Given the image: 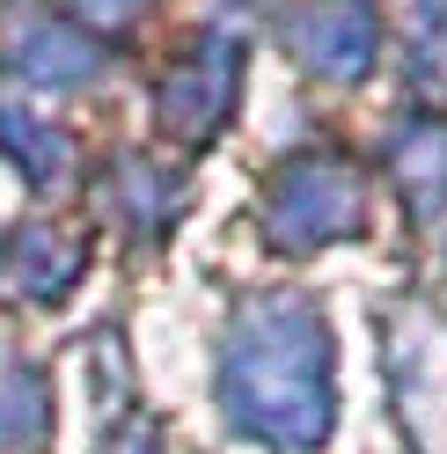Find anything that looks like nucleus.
<instances>
[{
    "label": "nucleus",
    "instance_id": "nucleus-1",
    "mask_svg": "<svg viewBox=\"0 0 447 454\" xmlns=\"http://www.w3.org/2000/svg\"><path fill=\"white\" fill-rule=\"evenodd\" d=\"M220 411L249 440L309 454L330 440L338 395H330V330L309 301L294 294H257L228 323L220 352Z\"/></svg>",
    "mask_w": 447,
    "mask_h": 454
},
{
    "label": "nucleus",
    "instance_id": "nucleus-2",
    "mask_svg": "<svg viewBox=\"0 0 447 454\" xmlns=\"http://www.w3.org/2000/svg\"><path fill=\"white\" fill-rule=\"evenodd\" d=\"M359 220H367V191H359V168L345 154H301L264 191V235L278 249L345 242V235H359Z\"/></svg>",
    "mask_w": 447,
    "mask_h": 454
},
{
    "label": "nucleus",
    "instance_id": "nucleus-3",
    "mask_svg": "<svg viewBox=\"0 0 447 454\" xmlns=\"http://www.w3.org/2000/svg\"><path fill=\"white\" fill-rule=\"evenodd\" d=\"M235 81H242V51L228 37H199L169 67V81H161V125H169L184 147L213 139L228 125V110H235Z\"/></svg>",
    "mask_w": 447,
    "mask_h": 454
},
{
    "label": "nucleus",
    "instance_id": "nucleus-4",
    "mask_svg": "<svg viewBox=\"0 0 447 454\" xmlns=\"http://www.w3.org/2000/svg\"><path fill=\"white\" fill-rule=\"evenodd\" d=\"M294 59L323 74V81H359L374 67V44H381V22H374V0H316V8L294 15Z\"/></svg>",
    "mask_w": 447,
    "mask_h": 454
},
{
    "label": "nucleus",
    "instance_id": "nucleus-5",
    "mask_svg": "<svg viewBox=\"0 0 447 454\" xmlns=\"http://www.w3.org/2000/svg\"><path fill=\"white\" fill-rule=\"evenodd\" d=\"M8 74L30 89H81L96 74V44L74 30V15H22L8 30Z\"/></svg>",
    "mask_w": 447,
    "mask_h": 454
},
{
    "label": "nucleus",
    "instance_id": "nucleus-6",
    "mask_svg": "<svg viewBox=\"0 0 447 454\" xmlns=\"http://www.w3.org/2000/svg\"><path fill=\"white\" fill-rule=\"evenodd\" d=\"M74 278H81V242L67 235V227H15L8 242H0V286L22 294V301H67L74 294Z\"/></svg>",
    "mask_w": 447,
    "mask_h": 454
},
{
    "label": "nucleus",
    "instance_id": "nucleus-7",
    "mask_svg": "<svg viewBox=\"0 0 447 454\" xmlns=\"http://www.w3.org/2000/svg\"><path fill=\"white\" fill-rule=\"evenodd\" d=\"M396 395L411 411V433H426V447L447 454V337L426 316L396 330Z\"/></svg>",
    "mask_w": 447,
    "mask_h": 454
},
{
    "label": "nucleus",
    "instance_id": "nucleus-8",
    "mask_svg": "<svg viewBox=\"0 0 447 454\" xmlns=\"http://www.w3.org/2000/svg\"><path fill=\"white\" fill-rule=\"evenodd\" d=\"M388 168L411 198V213H440L447 206V125L440 118H411L388 147Z\"/></svg>",
    "mask_w": 447,
    "mask_h": 454
},
{
    "label": "nucleus",
    "instance_id": "nucleus-9",
    "mask_svg": "<svg viewBox=\"0 0 447 454\" xmlns=\"http://www.w3.org/2000/svg\"><path fill=\"white\" fill-rule=\"evenodd\" d=\"M0 154H8L37 191H51L67 176V132H51L44 118H30V110L8 103V96H0Z\"/></svg>",
    "mask_w": 447,
    "mask_h": 454
},
{
    "label": "nucleus",
    "instance_id": "nucleus-10",
    "mask_svg": "<svg viewBox=\"0 0 447 454\" xmlns=\"http://www.w3.org/2000/svg\"><path fill=\"white\" fill-rule=\"evenodd\" d=\"M103 198H110V206H118V213H125L132 227H161V220L176 213V176H161L154 161L125 154V161H118V168L103 176Z\"/></svg>",
    "mask_w": 447,
    "mask_h": 454
},
{
    "label": "nucleus",
    "instance_id": "nucleus-11",
    "mask_svg": "<svg viewBox=\"0 0 447 454\" xmlns=\"http://www.w3.org/2000/svg\"><path fill=\"white\" fill-rule=\"evenodd\" d=\"M51 425V395L37 381V366L0 359V447H37Z\"/></svg>",
    "mask_w": 447,
    "mask_h": 454
},
{
    "label": "nucleus",
    "instance_id": "nucleus-12",
    "mask_svg": "<svg viewBox=\"0 0 447 454\" xmlns=\"http://www.w3.org/2000/svg\"><path fill=\"white\" fill-rule=\"evenodd\" d=\"M139 8H147V0H67L74 22H103V30H125Z\"/></svg>",
    "mask_w": 447,
    "mask_h": 454
},
{
    "label": "nucleus",
    "instance_id": "nucleus-13",
    "mask_svg": "<svg viewBox=\"0 0 447 454\" xmlns=\"http://www.w3.org/2000/svg\"><path fill=\"white\" fill-rule=\"evenodd\" d=\"M103 454H169V447H161V433H154V425H125V433L110 440Z\"/></svg>",
    "mask_w": 447,
    "mask_h": 454
}]
</instances>
